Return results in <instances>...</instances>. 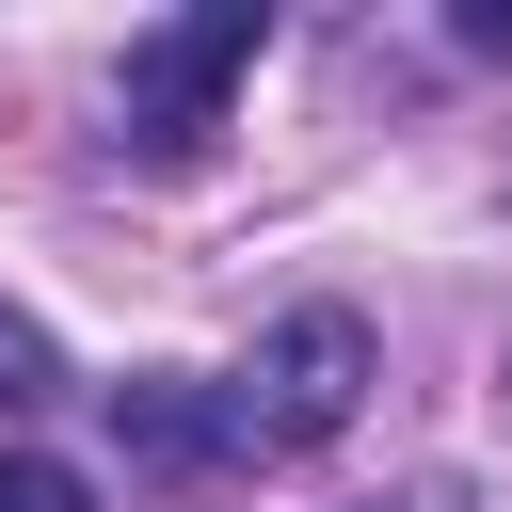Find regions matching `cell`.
Returning a JSON list of instances; mask_svg holds the SVG:
<instances>
[{
    "label": "cell",
    "mask_w": 512,
    "mask_h": 512,
    "mask_svg": "<svg viewBox=\"0 0 512 512\" xmlns=\"http://www.w3.org/2000/svg\"><path fill=\"white\" fill-rule=\"evenodd\" d=\"M224 400H240V432H256V448H336V432H352V400H368V320H352V304L272 320V336H256V368H240Z\"/></svg>",
    "instance_id": "cell-1"
},
{
    "label": "cell",
    "mask_w": 512,
    "mask_h": 512,
    "mask_svg": "<svg viewBox=\"0 0 512 512\" xmlns=\"http://www.w3.org/2000/svg\"><path fill=\"white\" fill-rule=\"evenodd\" d=\"M256 32H272L256 0H208V16H176V32H144V48H128V80H112V96H128V128H144L160 160H192V144L224 128V80L256 64Z\"/></svg>",
    "instance_id": "cell-2"
},
{
    "label": "cell",
    "mask_w": 512,
    "mask_h": 512,
    "mask_svg": "<svg viewBox=\"0 0 512 512\" xmlns=\"http://www.w3.org/2000/svg\"><path fill=\"white\" fill-rule=\"evenodd\" d=\"M112 432H128L144 464H256L240 400H192V384H112Z\"/></svg>",
    "instance_id": "cell-3"
},
{
    "label": "cell",
    "mask_w": 512,
    "mask_h": 512,
    "mask_svg": "<svg viewBox=\"0 0 512 512\" xmlns=\"http://www.w3.org/2000/svg\"><path fill=\"white\" fill-rule=\"evenodd\" d=\"M48 384H64V352H48V320H32V304H0V416H32Z\"/></svg>",
    "instance_id": "cell-4"
},
{
    "label": "cell",
    "mask_w": 512,
    "mask_h": 512,
    "mask_svg": "<svg viewBox=\"0 0 512 512\" xmlns=\"http://www.w3.org/2000/svg\"><path fill=\"white\" fill-rule=\"evenodd\" d=\"M0 512H96V496H80L64 464H0Z\"/></svg>",
    "instance_id": "cell-5"
},
{
    "label": "cell",
    "mask_w": 512,
    "mask_h": 512,
    "mask_svg": "<svg viewBox=\"0 0 512 512\" xmlns=\"http://www.w3.org/2000/svg\"><path fill=\"white\" fill-rule=\"evenodd\" d=\"M464 48H512V0H464Z\"/></svg>",
    "instance_id": "cell-6"
}]
</instances>
